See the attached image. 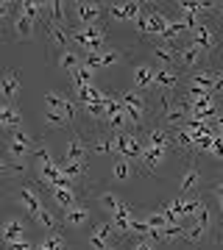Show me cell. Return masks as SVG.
<instances>
[{"label": "cell", "mask_w": 223, "mask_h": 250, "mask_svg": "<svg viewBox=\"0 0 223 250\" xmlns=\"http://www.w3.org/2000/svg\"><path fill=\"white\" fill-rule=\"evenodd\" d=\"M34 250H70V248H67V239L62 233L53 231V233H45L42 239L34 245Z\"/></svg>", "instance_id": "cell-31"}, {"label": "cell", "mask_w": 223, "mask_h": 250, "mask_svg": "<svg viewBox=\"0 0 223 250\" xmlns=\"http://www.w3.org/2000/svg\"><path fill=\"white\" fill-rule=\"evenodd\" d=\"M89 150L95 156H115V147H112V131L106 128H95L92 131V139H89Z\"/></svg>", "instance_id": "cell-24"}, {"label": "cell", "mask_w": 223, "mask_h": 250, "mask_svg": "<svg viewBox=\"0 0 223 250\" xmlns=\"http://www.w3.org/2000/svg\"><path fill=\"white\" fill-rule=\"evenodd\" d=\"M92 220V211H89L87 203H78V206H70V208H62V223L70 225V228H81Z\"/></svg>", "instance_id": "cell-23"}, {"label": "cell", "mask_w": 223, "mask_h": 250, "mask_svg": "<svg viewBox=\"0 0 223 250\" xmlns=\"http://www.w3.org/2000/svg\"><path fill=\"white\" fill-rule=\"evenodd\" d=\"M176 59H178V70L184 72H198V70H206V59L201 50H198L193 42H184V45H176Z\"/></svg>", "instance_id": "cell-11"}, {"label": "cell", "mask_w": 223, "mask_h": 250, "mask_svg": "<svg viewBox=\"0 0 223 250\" xmlns=\"http://www.w3.org/2000/svg\"><path fill=\"white\" fill-rule=\"evenodd\" d=\"M87 156H89V145L84 142V136H81L78 131H73V136L67 139V145H64L62 159L78 161V164H87Z\"/></svg>", "instance_id": "cell-20"}, {"label": "cell", "mask_w": 223, "mask_h": 250, "mask_svg": "<svg viewBox=\"0 0 223 250\" xmlns=\"http://www.w3.org/2000/svg\"><path fill=\"white\" fill-rule=\"evenodd\" d=\"M212 131L218 136H223V111H218V114H215V120H212Z\"/></svg>", "instance_id": "cell-44"}, {"label": "cell", "mask_w": 223, "mask_h": 250, "mask_svg": "<svg viewBox=\"0 0 223 250\" xmlns=\"http://www.w3.org/2000/svg\"><path fill=\"white\" fill-rule=\"evenodd\" d=\"M50 195H53V200H56V206H59V208H70V206L84 203L75 187H53V189H50Z\"/></svg>", "instance_id": "cell-29"}, {"label": "cell", "mask_w": 223, "mask_h": 250, "mask_svg": "<svg viewBox=\"0 0 223 250\" xmlns=\"http://www.w3.org/2000/svg\"><path fill=\"white\" fill-rule=\"evenodd\" d=\"M215 20H221V22H223V3H218V9H215Z\"/></svg>", "instance_id": "cell-46"}, {"label": "cell", "mask_w": 223, "mask_h": 250, "mask_svg": "<svg viewBox=\"0 0 223 250\" xmlns=\"http://www.w3.org/2000/svg\"><path fill=\"white\" fill-rule=\"evenodd\" d=\"M70 45H75L78 50L87 53H100V50H106V28L103 25H73L70 28Z\"/></svg>", "instance_id": "cell-4"}, {"label": "cell", "mask_w": 223, "mask_h": 250, "mask_svg": "<svg viewBox=\"0 0 223 250\" xmlns=\"http://www.w3.org/2000/svg\"><path fill=\"white\" fill-rule=\"evenodd\" d=\"M39 139L36 136H31L28 131H23V128H17V131H9V139H6V153H9L11 161H28L34 159L36 147H39Z\"/></svg>", "instance_id": "cell-7"}, {"label": "cell", "mask_w": 223, "mask_h": 250, "mask_svg": "<svg viewBox=\"0 0 223 250\" xmlns=\"http://www.w3.org/2000/svg\"><path fill=\"white\" fill-rule=\"evenodd\" d=\"M92 200H95V206H100L109 217L115 214L117 208H120V203H123V197L117 195V192H112V189H95V192H92Z\"/></svg>", "instance_id": "cell-26"}, {"label": "cell", "mask_w": 223, "mask_h": 250, "mask_svg": "<svg viewBox=\"0 0 223 250\" xmlns=\"http://www.w3.org/2000/svg\"><path fill=\"white\" fill-rule=\"evenodd\" d=\"M206 156H212V159L223 161V136H218V134H215V139H212V147H209V153H206Z\"/></svg>", "instance_id": "cell-41"}, {"label": "cell", "mask_w": 223, "mask_h": 250, "mask_svg": "<svg viewBox=\"0 0 223 250\" xmlns=\"http://www.w3.org/2000/svg\"><path fill=\"white\" fill-rule=\"evenodd\" d=\"M221 175H223V161H221Z\"/></svg>", "instance_id": "cell-50"}, {"label": "cell", "mask_w": 223, "mask_h": 250, "mask_svg": "<svg viewBox=\"0 0 223 250\" xmlns=\"http://www.w3.org/2000/svg\"><path fill=\"white\" fill-rule=\"evenodd\" d=\"M201 187V170L193 159H187V167L181 172V181H178V195L181 197H193Z\"/></svg>", "instance_id": "cell-18"}, {"label": "cell", "mask_w": 223, "mask_h": 250, "mask_svg": "<svg viewBox=\"0 0 223 250\" xmlns=\"http://www.w3.org/2000/svg\"><path fill=\"white\" fill-rule=\"evenodd\" d=\"M36 31H39V28H36L23 11L20 9L14 11V17H11V22H9V39H14V42H31L36 36Z\"/></svg>", "instance_id": "cell-14"}, {"label": "cell", "mask_w": 223, "mask_h": 250, "mask_svg": "<svg viewBox=\"0 0 223 250\" xmlns=\"http://www.w3.org/2000/svg\"><path fill=\"white\" fill-rule=\"evenodd\" d=\"M128 250H156V248H153V242H151V239L134 236V239H131V248H128Z\"/></svg>", "instance_id": "cell-42"}, {"label": "cell", "mask_w": 223, "mask_h": 250, "mask_svg": "<svg viewBox=\"0 0 223 250\" xmlns=\"http://www.w3.org/2000/svg\"><path fill=\"white\" fill-rule=\"evenodd\" d=\"M17 128H23V114L14 103L0 100V131H17Z\"/></svg>", "instance_id": "cell-25"}, {"label": "cell", "mask_w": 223, "mask_h": 250, "mask_svg": "<svg viewBox=\"0 0 223 250\" xmlns=\"http://www.w3.org/2000/svg\"><path fill=\"white\" fill-rule=\"evenodd\" d=\"M117 236H115V231H112V223H95V228L89 231V248L92 250H103V248H109L112 242H115Z\"/></svg>", "instance_id": "cell-22"}, {"label": "cell", "mask_w": 223, "mask_h": 250, "mask_svg": "<svg viewBox=\"0 0 223 250\" xmlns=\"http://www.w3.org/2000/svg\"><path fill=\"white\" fill-rule=\"evenodd\" d=\"M168 25H170V17L159 9H145V14L137 22H134V31L143 36L145 42H165L168 36Z\"/></svg>", "instance_id": "cell-3"}, {"label": "cell", "mask_w": 223, "mask_h": 250, "mask_svg": "<svg viewBox=\"0 0 223 250\" xmlns=\"http://www.w3.org/2000/svg\"><path fill=\"white\" fill-rule=\"evenodd\" d=\"M187 42H193V45L201 50V53L212 62L215 56H218V50H221V31L209 22V20H201L193 31H190V39Z\"/></svg>", "instance_id": "cell-5"}, {"label": "cell", "mask_w": 223, "mask_h": 250, "mask_svg": "<svg viewBox=\"0 0 223 250\" xmlns=\"http://www.w3.org/2000/svg\"><path fill=\"white\" fill-rule=\"evenodd\" d=\"M106 14V3H95V0H78L70 3V22L73 25H100V17Z\"/></svg>", "instance_id": "cell-9"}, {"label": "cell", "mask_w": 223, "mask_h": 250, "mask_svg": "<svg viewBox=\"0 0 223 250\" xmlns=\"http://www.w3.org/2000/svg\"><path fill=\"white\" fill-rule=\"evenodd\" d=\"M145 50L156 62V67H176L178 70V59H176V47L173 45H168V42H148Z\"/></svg>", "instance_id": "cell-17"}, {"label": "cell", "mask_w": 223, "mask_h": 250, "mask_svg": "<svg viewBox=\"0 0 223 250\" xmlns=\"http://www.w3.org/2000/svg\"><path fill=\"white\" fill-rule=\"evenodd\" d=\"M209 189H212V195L218 197V214H221V220H223V178L209 184Z\"/></svg>", "instance_id": "cell-40"}, {"label": "cell", "mask_w": 223, "mask_h": 250, "mask_svg": "<svg viewBox=\"0 0 223 250\" xmlns=\"http://www.w3.org/2000/svg\"><path fill=\"white\" fill-rule=\"evenodd\" d=\"M223 89V67H218L215 70V92H221Z\"/></svg>", "instance_id": "cell-45"}, {"label": "cell", "mask_w": 223, "mask_h": 250, "mask_svg": "<svg viewBox=\"0 0 223 250\" xmlns=\"http://www.w3.org/2000/svg\"><path fill=\"white\" fill-rule=\"evenodd\" d=\"M34 223L39 225L45 233H53V231H59V223H62V220H59V217H56L50 208H42V211L34 217Z\"/></svg>", "instance_id": "cell-33"}, {"label": "cell", "mask_w": 223, "mask_h": 250, "mask_svg": "<svg viewBox=\"0 0 223 250\" xmlns=\"http://www.w3.org/2000/svg\"><path fill=\"white\" fill-rule=\"evenodd\" d=\"M53 64L62 72H67V75H70V72H75L81 64H84V56H81L78 50H64V53L53 56Z\"/></svg>", "instance_id": "cell-30"}, {"label": "cell", "mask_w": 223, "mask_h": 250, "mask_svg": "<svg viewBox=\"0 0 223 250\" xmlns=\"http://www.w3.org/2000/svg\"><path fill=\"white\" fill-rule=\"evenodd\" d=\"M42 125L48 128V131H64V128H73V125L67 123V120H64L62 114H56V111H50V108L45 111V120H42Z\"/></svg>", "instance_id": "cell-36"}, {"label": "cell", "mask_w": 223, "mask_h": 250, "mask_svg": "<svg viewBox=\"0 0 223 250\" xmlns=\"http://www.w3.org/2000/svg\"><path fill=\"white\" fill-rule=\"evenodd\" d=\"M131 161H123V159H117L115 161V167H112V178L115 181H128L131 178Z\"/></svg>", "instance_id": "cell-38"}, {"label": "cell", "mask_w": 223, "mask_h": 250, "mask_svg": "<svg viewBox=\"0 0 223 250\" xmlns=\"http://www.w3.org/2000/svg\"><path fill=\"white\" fill-rule=\"evenodd\" d=\"M181 86H184V92H204V95H212L215 92V70L206 67V70L190 72Z\"/></svg>", "instance_id": "cell-15"}, {"label": "cell", "mask_w": 223, "mask_h": 250, "mask_svg": "<svg viewBox=\"0 0 223 250\" xmlns=\"http://www.w3.org/2000/svg\"><path fill=\"white\" fill-rule=\"evenodd\" d=\"M42 34H45V42H48L50 56H59V53H64V50H70V31H67V25L45 22Z\"/></svg>", "instance_id": "cell-12"}, {"label": "cell", "mask_w": 223, "mask_h": 250, "mask_svg": "<svg viewBox=\"0 0 223 250\" xmlns=\"http://www.w3.org/2000/svg\"><path fill=\"white\" fill-rule=\"evenodd\" d=\"M103 250H120V245H117V242H112V245H109V248H103Z\"/></svg>", "instance_id": "cell-47"}, {"label": "cell", "mask_w": 223, "mask_h": 250, "mask_svg": "<svg viewBox=\"0 0 223 250\" xmlns=\"http://www.w3.org/2000/svg\"><path fill=\"white\" fill-rule=\"evenodd\" d=\"M184 239V225H165L159 228V242L170 245V242H181Z\"/></svg>", "instance_id": "cell-35"}, {"label": "cell", "mask_w": 223, "mask_h": 250, "mask_svg": "<svg viewBox=\"0 0 223 250\" xmlns=\"http://www.w3.org/2000/svg\"><path fill=\"white\" fill-rule=\"evenodd\" d=\"M218 242H221V245H223V231H221V236H218Z\"/></svg>", "instance_id": "cell-49"}, {"label": "cell", "mask_w": 223, "mask_h": 250, "mask_svg": "<svg viewBox=\"0 0 223 250\" xmlns=\"http://www.w3.org/2000/svg\"><path fill=\"white\" fill-rule=\"evenodd\" d=\"M117 98H120V103H123V111L128 114V120L134 123V128H148V117H151V103H148V98H145V92L134 89V86H128V89L117 92Z\"/></svg>", "instance_id": "cell-2"}, {"label": "cell", "mask_w": 223, "mask_h": 250, "mask_svg": "<svg viewBox=\"0 0 223 250\" xmlns=\"http://www.w3.org/2000/svg\"><path fill=\"white\" fill-rule=\"evenodd\" d=\"M6 250H34V242L20 239V242H14V245H6Z\"/></svg>", "instance_id": "cell-43"}, {"label": "cell", "mask_w": 223, "mask_h": 250, "mask_svg": "<svg viewBox=\"0 0 223 250\" xmlns=\"http://www.w3.org/2000/svg\"><path fill=\"white\" fill-rule=\"evenodd\" d=\"M6 195H9V200H14V203H17L28 217H31V220H34V217L45 208L39 181H34V178H17V181H9V187H6Z\"/></svg>", "instance_id": "cell-1"}, {"label": "cell", "mask_w": 223, "mask_h": 250, "mask_svg": "<svg viewBox=\"0 0 223 250\" xmlns=\"http://www.w3.org/2000/svg\"><path fill=\"white\" fill-rule=\"evenodd\" d=\"M59 164H62V172L67 175V178L78 187V181L87 178V164H78V161H67V159H59Z\"/></svg>", "instance_id": "cell-32"}, {"label": "cell", "mask_w": 223, "mask_h": 250, "mask_svg": "<svg viewBox=\"0 0 223 250\" xmlns=\"http://www.w3.org/2000/svg\"><path fill=\"white\" fill-rule=\"evenodd\" d=\"M140 220H143L148 228H165V225H170L168 214H165L162 208H148V211H143V214H140Z\"/></svg>", "instance_id": "cell-34"}, {"label": "cell", "mask_w": 223, "mask_h": 250, "mask_svg": "<svg viewBox=\"0 0 223 250\" xmlns=\"http://www.w3.org/2000/svg\"><path fill=\"white\" fill-rule=\"evenodd\" d=\"M131 86L140 92L156 89V64H148V62L134 64V83Z\"/></svg>", "instance_id": "cell-19"}, {"label": "cell", "mask_w": 223, "mask_h": 250, "mask_svg": "<svg viewBox=\"0 0 223 250\" xmlns=\"http://www.w3.org/2000/svg\"><path fill=\"white\" fill-rule=\"evenodd\" d=\"M45 17H48V22H59V25L70 28V9L62 0H48L45 3Z\"/></svg>", "instance_id": "cell-27"}, {"label": "cell", "mask_w": 223, "mask_h": 250, "mask_svg": "<svg viewBox=\"0 0 223 250\" xmlns=\"http://www.w3.org/2000/svg\"><path fill=\"white\" fill-rule=\"evenodd\" d=\"M170 153H176V150L168 147V145H145L143 156H140V161H137L134 167H137L140 175H159Z\"/></svg>", "instance_id": "cell-8"}, {"label": "cell", "mask_w": 223, "mask_h": 250, "mask_svg": "<svg viewBox=\"0 0 223 250\" xmlns=\"http://www.w3.org/2000/svg\"><path fill=\"white\" fill-rule=\"evenodd\" d=\"M23 233H25V223H23L20 217H9V220L3 223V231H0V239H3V245H14V242L25 239Z\"/></svg>", "instance_id": "cell-28"}, {"label": "cell", "mask_w": 223, "mask_h": 250, "mask_svg": "<svg viewBox=\"0 0 223 250\" xmlns=\"http://www.w3.org/2000/svg\"><path fill=\"white\" fill-rule=\"evenodd\" d=\"M112 147H115V159L137 164L145 150V139L137 131H120V134H112Z\"/></svg>", "instance_id": "cell-6"}, {"label": "cell", "mask_w": 223, "mask_h": 250, "mask_svg": "<svg viewBox=\"0 0 223 250\" xmlns=\"http://www.w3.org/2000/svg\"><path fill=\"white\" fill-rule=\"evenodd\" d=\"M184 83V75L176 67H156V89L159 92H178Z\"/></svg>", "instance_id": "cell-21"}, {"label": "cell", "mask_w": 223, "mask_h": 250, "mask_svg": "<svg viewBox=\"0 0 223 250\" xmlns=\"http://www.w3.org/2000/svg\"><path fill=\"white\" fill-rule=\"evenodd\" d=\"M3 42H9V36H6L3 31H0V45H3Z\"/></svg>", "instance_id": "cell-48"}, {"label": "cell", "mask_w": 223, "mask_h": 250, "mask_svg": "<svg viewBox=\"0 0 223 250\" xmlns=\"http://www.w3.org/2000/svg\"><path fill=\"white\" fill-rule=\"evenodd\" d=\"M14 11H17V3H11V0H0V22H3V20H9L11 22Z\"/></svg>", "instance_id": "cell-39"}, {"label": "cell", "mask_w": 223, "mask_h": 250, "mask_svg": "<svg viewBox=\"0 0 223 250\" xmlns=\"http://www.w3.org/2000/svg\"><path fill=\"white\" fill-rule=\"evenodd\" d=\"M20 89H23V81H20V72L14 67H6L0 72V98L6 103H17Z\"/></svg>", "instance_id": "cell-16"}, {"label": "cell", "mask_w": 223, "mask_h": 250, "mask_svg": "<svg viewBox=\"0 0 223 250\" xmlns=\"http://www.w3.org/2000/svg\"><path fill=\"white\" fill-rule=\"evenodd\" d=\"M148 3H140V0H120V3H106V14L109 20L115 22H137V20L145 14Z\"/></svg>", "instance_id": "cell-10"}, {"label": "cell", "mask_w": 223, "mask_h": 250, "mask_svg": "<svg viewBox=\"0 0 223 250\" xmlns=\"http://www.w3.org/2000/svg\"><path fill=\"white\" fill-rule=\"evenodd\" d=\"M92 75H95V70H89L87 64H81L75 72H70V81H73V86H89Z\"/></svg>", "instance_id": "cell-37"}, {"label": "cell", "mask_w": 223, "mask_h": 250, "mask_svg": "<svg viewBox=\"0 0 223 250\" xmlns=\"http://www.w3.org/2000/svg\"><path fill=\"white\" fill-rule=\"evenodd\" d=\"M45 103H48L50 111L62 114L70 125L78 123V103H75L73 98H67V95H62V92H48V95H45Z\"/></svg>", "instance_id": "cell-13"}]
</instances>
